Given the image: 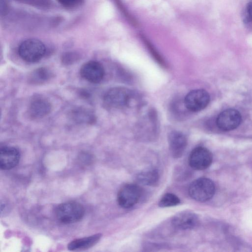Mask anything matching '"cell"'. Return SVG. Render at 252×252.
<instances>
[{
    "mask_svg": "<svg viewBox=\"0 0 252 252\" xmlns=\"http://www.w3.org/2000/svg\"><path fill=\"white\" fill-rule=\"evenodd\" d=\"M180 203V199L173 193H167L160 199L158 203L160 207L165 208L175 206Z\"/></svg>",
    "mask_w": 252,
    "mask_h": 252,
    "instance_id": "18",
    "label": "cell"
},
{
    "mask_svg": "<svg viewBox=\"0 0 252 252\" xmlns=\"http://www.w3.org/2000/svg\"><path fill=\"white\" fill-rule=\"evenodd\" d=\"M71 117L74 121L81 124H91L95 120L94 115L83 108L74 109L71 113Z\"/></svg>",
    "mask_w": 252,
    "mask_h": 252,
    "instance_id": "15",
    "label": "cell"
},
{
    "mask_svg": "<svg viewBox=\"0 0 252 252\" xmlns=\"http://www.w3.org/2000/svg\"><path fill=\"white\" fill-rule=\"evenodd\" d=\"M136 178L142 184L146 186H153L158 182L159 174L157 169L152 168L139 173L137 175Z\"/></svg>",
    "mask_w": 252,
    "mask_h": 252,
    "instance_id": "17",
    "label": "cell"
},
{
    "mask_svg": "<svg viewBox=\"0 0 252 252\" xmlns=\"http://www.w3.org/2000/svg\"><path fill=\"white\" fill-rule=\"evenodd\" d=\"M142 195V189L137 185L127 184L123 186L117 195L119 205L123 208H129L139 201Z\"/></svg>",
    "mask_w": 252,
    "mask_h": 252,
    "instance_id": "5",
    "label": "cell"
},
{
    "mask_svg": "<svg viewBox=\"0 0 252 252\" xmlns=\"http://www.w3.org/2000/svg\"><path fill=\"white\" fill-rule=\"evenodd\" d=\"M102 235L100 233L77 239L70 242L67 248L70 251H81L89 249L94 246L99 241Z\"/></svg>",
    "mask_w": 252,
    "mask_h": 252,
    "instance_id": "14",
    "label": "cell"
},
{
    "mask_svg": "<svg viewBox=\"0 0 252 252\" xmlns=\"http://www.w3.org/2000/svg\"><path fill=\"white\" fill-rule=\"evenodd\" d=\"M134 94L123 87H115L108 90L103 97L105 105L110 108H123L129 106L133 101Z\"/></svg>",
    "mask_w": 252,
    "mask_h": 252,
    "instance_id": "1",
    "label": "cell"
},
{
    "mask_svg": "<svg viewBox=\"0 0 252 252\" xmlns=\"http://www.w3.org/2000/svg\"><path fill=\"white\" fill-rule=\"evenodd\" d=\"M215 190V185L211 180L207 178H200L190 184L189 193L194 200L204 202L213 197Z\"/></svg>",
    "mask_w": 252,
    "mask_h": 252,
    "instance_id": "3",
    "label": "cell"
},
{
    "mask_svg": "<svg viewBox=\"0 0 252 252\" xmlns=\"http://www.w3.org/2000/svg\"><path fill=\"white\" fill-rule=\"evenodd\" d=\"M168 142L170 152L175 158H180L187 146V139L182 132L172 131L168 135Z\"/></svg>",
    "mask_w": 252,
    "mask_h": 252,
    "instance_id": "11",
    "label": "cell"
},
{
    "mask_svg": "<svg viewBox=\"0 0 252 252\" xmlns=\"http://www.w3.org/2000/svg\"><path fill=\"white\" fill-rule=\"evenodd\" d=\"M62 5L66 7H75L80 5L83 0H57Z\"/></svg>",
    "mask_w": 252,
    "mask_h": 252,
    "instance_id": "20",
    "label": "cell"
},
{
    "mask_svg": "<svg viewBox=\"0 0 252 252\" xmlns=\"http://www.w3.org/2000/svg\"><path fill=\"white\" fill-rule=\"evenodd\" d=\"M81 76L92 83H98L104 76L102 65L98 62L92 61L84 63L80 69Z\"/></svg>",
    "mask_w": 252,
    "mask_h": 252,
    "instance_id": "9",
    "label": "cell"
},
{
    "mask_svg": "<svg viewBox=\"0 0 252 252\" xmlns=\"http://www.w3.org/2000/svg\"><path fill=\"white\" fill-rule=\"evenodd\" d=\"M20 153L15 147L5 146L0 150V167L2 170H9L19 163Z\"/></svg>",
    "mask_w": 252,
    "mask_h": 252,
    "instance_id": "12",
    "label": "cell"
},
{
    "mask_svg": "<svg viewBox=\"0 0 252 252\" xmlns=\"http://www.w3.org/2000/svg\"><path fill=\"white\" fill-rule=\"evenodd\" d=\"M84 214V207L76 202L62 203L56 210V216L58 220L65 224L72 223L80 220Z\"/></svg>",
    "mask_w": 252,
    "mask_h": 252,
    "instance_id": "4",
    "label": "cell"
},
{
    "mask_svg": "<svg viewBox=\"0 0 252 252\" xmlns=\"http://www.w3.org/2000/svg\"><path fill=\"white\" fill-rule=\"evenodd\" d=\"M197 215L190 211H183L175 215L171 220L172 225L176 229L185 230L196 227L199 223Z\"/></svg>",
    "mask_w": 252,
    "mask_h": 252,
    "instance_id": "10",
    "label": "cell"
},
{
    "mask_svg": "<svg viewBox=\"0 0 252 252\" xmlns=\"http://www.w3.org/2000/svg\"><path fill=\"white\" fill-rule=\"evenodd\" d=\"M210 100L208 93L203 89H196L189 92L185 96L184 105L191 112H198L204 109Z\"/></svg>",
    "mask_w": 252,
    "mask_h": 252,
    "instance_id": "6",
    "label": "cell"
},
{
    "mask_svg": "<svg viewBox=\"0 0 252 252\" xmlns=\"http://www.w3.org/2000/svg\"><path fill=\"white\" fill-rule=\"evenodd\" d=\"M51 71L46 67H41L34 70L29 77V81L34 84H43L52 76Z\"/></svg>",
    "mask_w": 252,
    "mask_h": 252,
    "instance_id": "16",
    "label": "cell"
},
{
    "mask_svg": "<svg viewBox=\"0 0 252 252\" xmlns=\"http://www.w3.org/2000/svg\"><path fill=\"white\" fill-rule=\"evenodd\" d=\"M44 43L36 39H28L23 41L18 47V54L23 60L29 63L40 61L45 55Z\"/></svg>",
    "mask_w": 252,
    "mask_h": 252,
    "instance_id": "2",
    "label": "cell"
},
{
    "mask_svg": "<svg viewBox=\"0 0 252 252\" xmlns=\"http://www.w3.org/2000/svg\"><path fill=\"white\" fill-rule=\"evenodd\" d=\"M242 117L238 111L228 109L221 112L218 116L216 123L223 131H230L237 128L241 124Z\"/></svg>",
    "mask_w": 252,
    "mask_h": 252,
    "instance_id": "8",
    "label": "cell"
},
{
    "mask_svg": "<svg viewBox=\"0 0 252 252\" xmlns=\"http://www.w3.org/2000/svg\"><path fill=\"white\" fill-rule=\"evenodd\" d=\"M51 109V104L47 99L41 96H36L30 102L29 114L33 119H40L50 113Z\"/></svg>",
    "mask_w": 252,
    "mask_h": 252,
    "instance_id": "13",
    "label": "cell"
},
{
    "mask_svg": "<svg viewBox=\"0 0 252 252\" xmlns=\"http://www.w3.org/2000/svg\"><path fill=\"white\" fill-rule=\"evenodd\" d=\"M245 21L247 23L252 22V1L248 3L246 6Z\"/></svg>",
    "mask_w": 252,
    "mask_h": 252,
    "instance_id": "21",
    "label": "cell"
},
{
    "mask_svg": "<svg viewBox=\"0 0 252 252\" xmlns=\"http://www.w3.org/2000/svg\"><path fill=\"white\" fill-rule=\"evenodd\" d=\"M213 161L211 152L203 147L194 148L190 153L189 162L190 166L197 170H202L209 167Z\"/></svg>",
    "mask_w": 252,
    "mask_h": 252,
    "instance_id": "7",
    "label": "cell"
},
{
    "mask_svg": "<svg viewBox=\"0 0 252 252\" xmlns=\"http://www.w3.org/2000/svg\"><path fill=\"white\" fill-rule=\"evenodd\" d=\"M78 56L74 53H67L63 55L62 61L64 64H70L78 60Z\"/></svg>",
    "mask_w": 252,
    "mask_h": 252,
    "instance_id": "19",
    "label": "cell"
}]
</instances>
